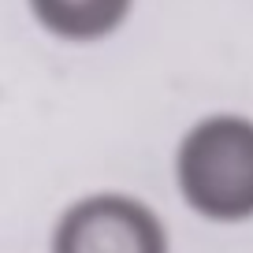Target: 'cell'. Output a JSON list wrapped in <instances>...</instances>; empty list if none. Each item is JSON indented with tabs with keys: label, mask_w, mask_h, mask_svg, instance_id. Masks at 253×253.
I'll list each match as a JSON object with an SVG mask.
<instances>
[{
	"label": "cell",
	"mask_w": 253,
	"mask_h": 253,
	"mask_svg": "<svg viewBox=\"0 0 253 253\" xmlns=\"http://www.w3.org/2000/svg\"><path fill=\"white\" fill-rule=\"evenodd\" d=\"M179 198L209 223L253 220V116L209 112L182 130L171 157Z\"/></svg>",
	"instance_id": "1"
},
{
	"label": "cell",
	"mask_w": 253,
	"mask_h": 253,
	"mask_svg": "<svg viewBox=\"0 0 253 253\" xmlns=\"http://www.w3.org/2000/svg\"><path fill=\"white\" fill-rule=\"evenodd\" d=\"M48 253H171V235L149 201L93 190L56 216Z\"/></svg>",
	"instance_id": "2"
},
{
	"label": "cell",
	"mask_w": 253,
	"mask_h": 253,
	"mask_svg": "<svg viewBox=\"0 0 253 253\" xmlns=\"http://www.w3.org/2000/svg\"><path fill=\"white\" fill-rule=\"evenodd\" d=\"M34 23L63 45H97L123 30L134 0H26Z\"/></svg>",
	"instance_id": "3"
}]
</instances>
